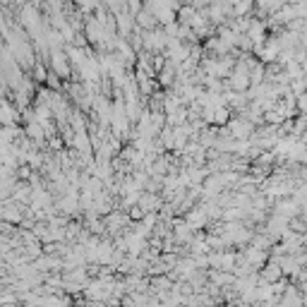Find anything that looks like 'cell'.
Here are the masks:
<instances>
[{"label": "cell", "mask_w": 307, "mask_h": 307, "mask_svg": "<svg viewBox=\"0 0 307 307\" xmlns=\"http://www.w3.org/2000/svg\"><path fill=\"white\" fill-rule=\"evenodd\" d=\"M163 43H166V34H161V32L146 34V46H149V48H161Z\"/></svg>", "instance_id": "cell-1"}, {"label": "cell", "mask_w": 307, "mask_h": 307, "mask_svg": "<svg viewBox=\"0 0 307 307\" xmlns=\"http://www.w3.org/2000/svg\"><path fill=\"white\" fill-rule=\"evenodd\" d=\"M137 22H139L144 29H151V27H154V22H156V17H154V12H149V10H146V12H139V15H137Z\"/></svg>", "instance_id": "cell-2"}, {"label": "cell", "mask_w": 307, "mask_h": 307, "mask_svg": "<svg viewBox=\"0 0 307 307\" xmlns=\"http://www.w3.org/2000/svg\"><path fill=\"white\" fill-rule=\"evenodd\" d=\"M77 5L84 10V12H89V10H96V5H99V0H77Z\"/></svg>", "instance_id": "cell-3"}]
</instances>
